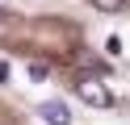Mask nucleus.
I'll use <instances>...</instances> for the list:
<instances>
[{"mask_svg":"<svg viewBox=\"0 0 130 125\" xmlns=\"http://www.w3.org/2000/svg\"><path fill=\"white\" fill-rule=\"evenodd\" d=\"M46 75H51L46 63H29V79H46Z\"/></svg>","mask_w":130,"mask_h":125,"instance_id":"nucleus-4","label":"nucleus"},{"mask_svg":"<svg viewBox=\"0 0 130 125\" xmlns=\"http://www.w3.org/2000/svg\"><path fill=\"white\" fill-rule=\"evenodd\" d=\"M96 8H101V13H122V8H126V0H92Z\"/></svg>","mask_w":130,"mask_h":125,"instance_id":"nucleus-3","label":"nucleus"},{"mask_svg":"<svg viewBox=\"0 0 130 125\" xmlns=\"http://www.w3.org/2000/svg\"><path fill=\"white\" fill-rule=\"evenodd\" d=\"M76 96L84 100V104H92V108H109L113 104V92L105 88L96 75H80V79H76Z\"/></svg>","mask_w":130,"mask_h":125,"instance_id":"nucleus-1","label":"nucleus"},{"mask_svg":"<svg viewBox=\"0 0 130 125\" xmlns=\"http://www.w3.org/2000/svg\"><path fill=\"white\" fill-rule=\"evenodd\" d=\"M105 50H109V54H122V38H118V33H109V38H105Z\"/></svg>","mask_w":130,"mask_h":125,"instance_id":"nucleus-5","label":"nucleus"},{"mask_svg":"<svg viewBox=\"0 0 130 125\" xmlns=\"http://www.w3.org/2000/svg\"><path fill=\"white\" fill-rule=\"evenodd\" d=\"M4 79H9V63H0V83H4Z\"/></svg>","mask_w":130,"mask_h":125,"instance_id":"nucleus-6","label":"nucleus"},{"mask_svg":"<svg viewBox=\"0 0 130 125\" xmlns=\"http://www.w3.org/2000/svg\"><path fill=\"white\" fill-rule=\"evenodd\" d=\"M38 117H42L46 125H71V108L63 104V100H46V104L38 108Z\"/></svg>","mask_w":130,"mask_h":125,"instance_id":"nucleus-2","label":"nucleus"}]
</instances>
